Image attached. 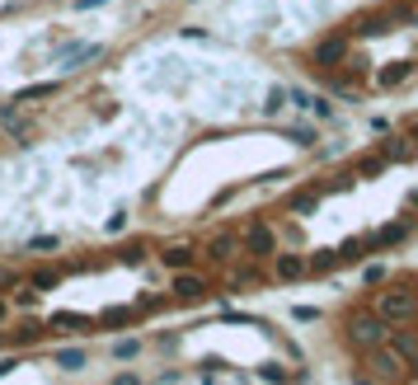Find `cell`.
<instances>
[{
    "label": "cell",
    "mask_w": 418,
    "mask_h": 385,
    "mask_svg": "<svg viewBox=\"0 0 418 385\" xmlns=\"http://www.w3.org/2000/svg\"><path fill=\"white\" fill-rule=\"evenodd\" d=\"M376 315H381L386 324H404V320H414V315H418V291H409V287H390V291H381V296H376Z\"/></svg>",
    "instance_id": "1"
},
{
    "label": "cell",
    "mask_w": 418,
    "mask_h": 385,
    "mask_svg": "<svg viewBox=\"0 0 418 385\" xmlns=\"http://www.w3.org/2000/svg\"><path fill=\"white\" fill-rule=\"evenodd\" d=\"M202 291H207V282L193 278V273H179V278H174V296H179V301H198Z\"/></svg>",
    "instance_id": "8"
},
{
    "label": "cell",
    "mask_w": 418,
    "mask_h": 385,
    "mask_svg": "<svg viewBox=\"0 0 418 385\" xmlns=\"http://www.w3.org/2000/svg\"><path fill=\"white\" fill-rule=\"evenodd\" d=\"M386 329H390V324H386L381 315H353V320H348V343L362 348V353H371V348L386 343Z\"/></svg>",
    "instance_id": "2"
},
{
    "label": "cell",
    "mask_w": 418,
    "mask_h": 385,
    "mask_svg": "<svg viewBox=\"0 0 418 385\" xmlns=\"http://www.w3.org/2000/svg\"><path fill=\"white\" fill-rule=\"evenodd\" d=\"M113 357H136V338H123V343H113Z\"/></svg>",
    "instance_id": "15"
},
{
    "label": "cell",
    "mask_w": 418,
    "mask_h": 385,
    "mask_svg": "<svg viewBox=\"0 0 418 385\" xmlns=\"http://www.w3.org/2000/svg\"><path fill=\"white\" fill-rule=\"evenodd\" d=\"M404 231H409V226H386V231L376 235V244H399V240H404Z\"/></svg>",
    "instance_id": "14"
},
{
    "label": "cell",
    "mask_w": 418,
    "mask_h": 385,
    "mask_svg": "<svg viewBox=\"0 0 418 385\" xmlns=\"http://www.w3.org/2000/svg\"><path fill=\"white\" fill-rule=\"evenodd\" d=\"M386 338H390V353L404 357V366H418V338L409 329H386Z\"/></svg>",
    "instance_id": "5"
},
{
    "label": "cell",
    "mask_w": 418,
    "mask_h": 385,
    "mask_svg": "<svg viewBox=\"0 0 418 385\" xmlns=\"http://www.w3.org/2000/svg\"><path fill=\"white\" fill-rule=\"evenodd\" d=\"M165 263H169V268H188V263H193V249H188V244H174V249H165Z\"/></svg>",
    "instance_id": "12"
},
{
    "label": "cell",
    "mask_w": 418,
    "mask_h": 385,
    "mask_svg": "<svg viewBox=\"0 0 418 385\" xmlns=\"http://www.w3.org/2000/svg\"><path fill=\"white\" fill-rule=\"evenodd\" d=\"M414 291H418V287H414Z\"/></svg>",
    "instance_id": "26"
},
{
    "label": "cell",
    "mask_w": 418,
    "mask_h": 385,
    "mask_svg": "<svg viewBox=\"0 0 418 385\" xmlns=\"http://www.w3.org/2000/svg\"><path fill=\"white\" fill-rule=\"evenodd\" d=\"M231 249H236V235H216L207 244V258H216V263H226L231 258Z\"/></svg>",
    "instance_id": "9"
},
{
    "label": "cell",
    "mask_w": 418,
    "mask_h": 385,
    "mask_svg": "<svg viewBox=\"0 0 418 385\" xmlns=\"http://www.w3.org/2000/svg\"><path fill=\"white\" fill-rule=\"evenodd\" d=\"M414 141H418V132H414Z\"/></svg>",
    "instance_id": "25"
},
{
    "label": "cell",
    "mask_w": 418,
    "mask_h": 385,
    "mask_svg": "<svg viewBox=\"0 0 418 385\" xmlns=\"http://www.w3.org/2000/svg\"><path fill=\"white\" fill-rule=\"evenodd\" d=\"M56 362H61V366H71V371H76V366H85V353H61V357H56Z\"/></svg>",
    "instance_id": "19"
},
{
    "label": "cell",
    "mask_w": 418,
    "mask_h": 385,
    "mask_svg": "<svg viewBox=\"0 0 418 385\" xmlns=\"http://www.w3.org/2000/svg\"><path fill=\"white\" fill-rule=\"evenodd\" d=\"M381 165H386V160H381V155H371V160H362V165H357V174H376Z\"/></svg>",
    "instance_id": "20"
},
{
    "label": "cell",
    "mask_w": 418,
    "mask_h": 385,
    "mask_svg": "<svg viewBox=\"0 0 418 385\" xmlns=\"http://www.w3.org/2000/svg\"><path fill=\"white\" fill-rule=\"evenodd\" d=\"M0 315H5V306H0Z\"/></svg>",
    "instance_id": "24"
},
{
    "label": "cell",
    "mask_w": 418,
    "mask_h": 385,
    "mask_svg": "<svg viewBox=\"0 0 418 385\" xmlns=\"http://www.w3.org/2000/svg\"><path fill=\"white\" fill-rule=\"evenodd\" d=\"M291 141H296V146H315V132H306V127H296V132H291Z\"/></svg>",
    "instance_id": "21"
},
{
    "label": "cell",
    "mask_w": 418,
    "mask_h": 385,
    "mask_svg": "<svg viewBox=\"0 0 418 385\" xmlns=\"http://www.w3.org/2000/svg\"><path fill=\"white\" fill-rule=\"evenodd\" d=\"M282 103H287V90H282V85H278V90H273V94H268V113H278V108H282Z\"/></svg>",
    "instance_id": "18"
},
{
    "label": "cell",
    "mask_w": 418,
    "mask_h": 385,
    "mask_svg": "<svg viewBox=\"0 0 418 385\" xmlns=\"http://www.w3.org/2000/svg\"><path fill=\"white\" fill-rule=\"evenodd\" d=\"M343 56H348V43H343V38H324V43L315 48V66H339Z\"/></svg>",
    "instance_id": "6"
},
{
    "label": "cell",
    "mask_w": 418,
    "mask_h": 385,
    "mask_svg": "<svg viewBox=\"0 0 418 385\" xmlns=\"http://www.w3.org/2000/svg\"><path fill=\"white\" fill-rule=\"evenodd\" d=\"M404 80H409V61H395V66L381 71V85H386V90H390V85H404Z\"/></svg>",
    "instance_id": "11"
},
{
    "label": "cell",
    "mask_w": 418,
    "mask_h": 385,
    "mask_svg": "<svg viewBox=\"0 0 418 385\" xmlns=\"http://www.w3.org/2000/svg\"><path fill=\"white\" fill-rule=\"evenodd\" d=\"M244 249L254 258H273V249H278V240H273V231L263 226V221H254L249 231H244Z\"/></svg>",
    "instance_id": "4"
},
{
    "label": "cell",
    "mask_w": 418,
    "mask_h": 385,
    "mask_svg": "<svg viewBox=\"0 0 418 385\" xmlns=\"http://www.w3.org/2000/svg\"><path fill=\"white\" fill-rule=\"evenodd\" d=\"M339 263V249H320L315 258H306V273H329Z\"/></svg>",
    "instance_id": "10"
},
{
    "label": "cell",
    "mask_w": 418,
    "mask_h": 385,
    "mask_svg": "<svg viewBox=\"0 0 418 385\" xmlns=\"http://www.w3.org/2000/svg\"><path fill=\"white\" fill-rule=\"evenodd\" d=\"M273 268H278V278H282V282L306 278V258H301V254H273Z\"/></svg>",
    "instance_id": "7"
},
{
    "label": "cell",
    "mask_w": 418,
    "mask_h": 385,
    "mask_svg": "<svg viewBox=\"0 0 418 385\" xmlns=\"http://www.w3.org/2000/svg\"><path fill=\"white\" fill-rule=\"evenodd\" d=\"M357 33H362V38H376V33H386V19H366Z\"/></svg>",
    "instance_id": "16"
},
{
    "label": "cell",
    "mask_w": 418,
    "mask_h": 385,
    "mask_svg": "<svg viewBox=\"0 0 418 385\" xmlns=\"http://www.w3.org/2000/svg\"><path fill=\"white\" fill-rule=\"evenodd\" d=\"M94 5H104V0H76V10H94Z\"/></svg>",
    "instance_id": "23"
},
{
    "label": "cell",
    "mask_w": 418,
    "mask_h": 385,
    "mask_svg": "<svg viewBox=\"0 0 418 385\" xmlns=\"http://www.w3.org/2000/svg\"><path fill=\"white\" fill-rule=\"evenodd\" d=\"M118 258H123V263H141V244H127Z\"/></svg>",
    "instance_id": "22"
},
{
    "label": "cell",
    "mask_w": 418,
    "mask_h": 385,
    "mask_svg": "<svg viewBox=\"0 0 418 385\" xmlns=\"http://www.w3.org/2000/svg\"><path fill=\"white\" fill-rule=\"evenodd\" d=\"M90 56H99V48H94V43H85V48L66 52V66H80V61H90Z\"/></svg>",
    "instance_id": "13"
},
{
    "label": "cell",
    "mask_w": 418,
    "mask_h": 385,
    "mask_svg": "<svg viewBox=\"0 0 418 385\" xmlns=\"http://www.w3.org/2000/svg\"><path fill=\"white\" fill-rule=\"evenodd\" d=\"M315 202H320V193H301L291 207H296V211H315Z\"/></svg>",
    "instance_id": "17"
},
{
    "label": "cell",
    "mask_w": 418,
    "mask_h": 385,
    "mask_svg": "<svg viewBox=\"0 0 418 385\" xmlns=\"http://www.w3.org/2000/svg\"><path fill=\"white\" fill-rule=\"evenodd\" d=\"M366 366H371V376H381V381H399V376H404V357H399V353H386V348H371Z\"/></svg>",
    "instance_id": "3"
}]
</instances>
